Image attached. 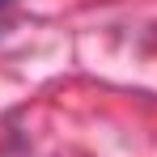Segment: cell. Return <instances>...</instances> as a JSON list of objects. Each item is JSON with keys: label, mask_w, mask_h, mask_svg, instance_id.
Returning a JSON list of instances; mask_svg holds the SVG:
<instances>
[{"label": "cell", "mask_w": 157, "mask_h": 157, "mask_svg": "<svg viewBox=\"0 0 157 157\" xmlns=\"http://www.w3.org/2000/svg\"><path fill=\"white\" fill-rule=\"evenodd\" d=\"M0 4H13V0H0Z\"/></svg>", "instance_id": "cell-1"}]
</instances>
